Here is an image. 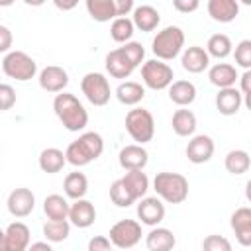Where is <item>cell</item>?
I'll list each match as a JSON object with an SVG mask.
<instances>
[{
  "label": "cell",
  "mask_w": 251,
  "mask_h": 251,
  "mask_svg": "<svg viewBox=\"0 0 251 251\" xmlns=\"http://www.w3.org/2000/svg\"><path fill=\"white\" fill-rule=\"evenodd\" d=\"M53 112L59 118V122L63 124V127L69 131H82L88 126L86 108L71 92H61L53 98Z\"/></svg>",
  "instance_id": "1"
},
{
  "label": "cell",
  "mask_w": 251,
  "mask_h": 251,
  "mask_svg": "<svg viewBox=\"0 0 251 251\" xmlns=\"http://www.w3.org/2000/svg\"><path fill=\"white\" fill-rule=\"evenodd\" d=\"M104 153V139L98 131H84L65 149L67 163L73 167H86Z\"/></svg>",
  "instance_id": "2"
},
{
  "label": "cell",
  "mask_w": 251,
  "mask_h": 251,
  "mask_svg": "<svg viewBox=\"0 0 251 251\" xmlns=\"http://www.w3.org/2000/svg\"><path fill=\"white\" fill-rule=\"evenodd\" d=\"M153 190L167 204H182L188 198V180L180 173H157L153 178Z\"/></svg>",
  "instance_id": "3"
},
{
  "label": "cell",
  "mask_w": 251,
  "mask_h": 251,
  "mask_svg": "<svg viewBox=\"0 0 251 251\" xmlns=\"http://www.w3.org/2000/svg\"><path fill=\"white\" fill-rule=\"evenodd\" d=\"M151 51L159 61H173L184 51V31L178 25H167L151 41Z\"/></svg>",
  "instance_id": "4"
},
{
  "label": "cell",
  "mask_w": 251,
  "mask_h": 251,
  "mask_svg": "<svg viewBox=\"0 0 251 251\" xmlns=\"http://www.w3.org/2000/svg\"><path fill=\"white\" fill-rule=\"evenodd\" d=\"M126 131L137 145H145L155 135L153 114L145 108H133L126 114Z\"/></svg>",
  "instance_id": "5"
},
{
  "label": "cell",
  "mask_w": 251,
  "mask_h": 251,
  "mask_svg": "<svg viewBox=\"0 0 251 251\" xmlns=\"http://www.w3.org/2000/svg\"><path fill=\"white\" fill-rule=\"evenodd\" d=\"M2 71L10 78H16L20 82H27L37 75V63L25 51L14 49L2 57Z\"/></svg>",
  "instance_id": "6"
},
{
  "label": "cell",
  "mask_w": 251,
  "mask_h": 251,
  "mask_svg": "<svg viewBox=\"0 0 251 251\" xmlns=\"http://www.w3.org/2000/svg\"><path fill=\"white\" fill-rule=\"evenodd\" d=\"M141 78H143V84L151 90H165L169 88L175 80V73H173V67L165 61H159V59H149L141 65Z\"/></svg>",
  "instance_id": "7"
},
{
  "label": "cell",
  "mask_w": 251,
  "mask_h": 251,
  "mask_svg": "<svg viewBox=\"0 0 251 251\" xmlns=\"http://www.w3.org/2000/svg\"><path fill=\"white\" fill-rule=\"evenodd\" d=\"M80 90L92 106H106L112 96L110 82L102 73H86L80 78Z\"/></svg>",
  "instance_id": "8"
},
{
  "label": "cell",
  "mask_w": 251,
  "mask_h": 251,
  "mask_svg": "<svg viewBox=\"0 0 251 251\" xmlns=\"http://www.w3.org/2000/svg\"><path fill=\"white\" fill-rule=\"evenodd\" d=\"M141 235H143L141 233V222L129 220V218L116 222L110 227V233H108L112 245L118 247V249H124V251L135 247L141 241Z\"/></svg>",
  "instance_id": "9"
},
{
  "label": "cell",
  "mask_w": 251,
  "mask_h": 251,
  "mask_svg": "<svg viewBox=\"0 0 251 251\" xmlns=\"http://www.w3.org/2000/svg\"><path fill=\"white\" fill-rule=\"evenodd\" d=\"M29 227L24 222H12L2 233L0 251H27L29 249Z\"/></svg>",
  "instance_id": "10"
},
{
  "label": "cell",
  "mask_w": 251,
  "mask_h": 251,
  "mask_svg": "<svg viewBox=\"0 0 251 251\" xmlns=\"http://www.w3.org/2000/svg\"><path fill=\"white\" fill-rule=\"evenodd\" d=\"M214 151H216V143L210 135L206 133H198V135H192L184 153H186V159L194 165H204L208 163L212 157H214Z\"/></svg>",
  "instance_id": "11"
},
{
  "label": "cell",
  "mask_w": 251,
  "mask_h": 251,
  "mask_svg": "<svg viewBox=\"0 0 251 251\" xmlns=\"http://www.w3.org/2000/svg\"><path fill=\"white\" fill-rule=\"evenodd\" d=\"M37 82H39V86H41L45 92H51V94L57 96V94L65 92V88H67V84H69V73H67L63 67L47 65L45 69L39 71Z\"/></svg>",
  "instance_id": "12"
},
{
  "label": "cell",
  "mask_w": 251,
  "mask_h": 251,
  "mask_svg": "<svg viewBox=\"0 0 251 251\" xmlns=\"http://www.w3.org/2000/svg\"><path fill=\"white\" fill-rule=\"evenodd\" d=\"M6 208L8 212L14 216V218H25L33 212L35 208V194L25 188V186H20V188H14L10 194H8V200H6Z\"/></svg>",
  "instance_id": "13"
},
{
  "label": "cell",
  "mask_w": 251,
  "mask_h": 251,
  "mask_svg": "<svg viewBox=\"0 0 251 251\" xmlns=\"http://www.w3.org/2000/svg\"><path fill=\"white\" fill-rule=\"evenodd\" d=\"M137 218L143 226L157 227L165 220V204L159 196H145L137 204Z\"/></svg>",
  "instance_id": "14"
},
{
  "label": "cell",
  "mask_w": 251,
  "mask_h": 251,
  "mask_svg": "<svg viewBox=\"0 0 251 251\" xmlns=\"http://www.w3.org/2000/svg\"><path fill=\"white\" fill-rule=\"evenodd\" d=\"M118 163L124 171H143L149 163V153L143 145L131 143V145L122 147L118 155Z\"/></svg>",
  "instance_id": "15"
},
{
  "label": "cell",
  "mask_w": 251,
  "mask_h": 251,
  "mask_svg": "<svg viewBox=\"0 0 251 251\" xmlns=\"http://www.w3.org/2000/svg\"><path fill=\"white\" fill-rule=\"evenodd\" d=\"M229 226L233 229L237 243L243 247H251V208L249 206L237 208L229 218Z\"/></svg>",
  "instance_id": "16"
},
{
  "label": "cell",
  "mask_w": 251,
  "mask_h": 251,
  "mask_svg": "<svg viewBox=\"0 0 251 251\" xmlns=\"http://www.w3.org/2000/svg\"><path fill=\"white\" fill-rule=\"evenodd\" d=\"M180 65L184 71L192 73V75H198V73H204L206 69H210V55L204 47L200 45H190L182 51L180 55Z\"/></svg>",
  "instance_id": "17"
},
{
  "label": "cell",
  "mask_w": 251,
  "mask_h": 251,
  "mask_svg": "<svg viewBox=\"0 0 251 251\" xmlns=\"http://www.w3.org/2000/svg\"><path fill=\"white\" fill-rule=\"evenodd\" d=\"M96 220V208L90 200L82 198V200H73L71 204V212H69V222L71 226L78 227V229H86L94 224Z\"/></svg>",
  "instance_id": "18"
},
{
  "label": "cell",
  "mask_w": 251,
  "mask_h": 251,
  "mask_svg": "<svg viewBox=\"0 0 251 251\" xmlns=\"http://www.w3.org/2000/svg\"><path fill=\"white\" fill-rule=\"evenodd\" d=\"M206 10L214 22L229 24L239 16V2L237 0H208Z\"/></svg>",
  "instance_id": "19"
},
{
  "label": "cell",
  "mask_w": 251,
  "mask_h": 251,
  "mask_svg": "<svg viewBox=\"0 0 251 251\" xmlns=\"http://www.w3.org/2000/svg\"><path fill=\"white\" fill-rule=\"evenodd\" d=\"M243 106V94L239 88H222L216 94V110L222 116H235Z\"/></svg>",
  "instance_id": "20"
},
{
  "label": "cell",
  "mask_w": 251,
  "mask_h": 251,
  "mask_svg": "<svg viewBox=\"0 0 251 251\" xmlns=\"http://www.w3.org/2000/svg\"><path fill=\"white\" fill-rule=\"evenodd\" d=\"M104 65H106L108 75L114 76V78H127V76L135 71V67L131 65V61L124 55V51H122L120 47H118V49H112V51L106 55Z\"/></svg>",
  "instance_id": "21"
},
{
  "label": "cell",
  "mask_w": 251,
  "mask_h": 251,
  "mask_svg": "<svg viewBox=\"0 0 251 251\" xmlns=\"http://www.w3.org/2000/svg\"><path fill=\"white\" fill-rule=\"evenodd\" d=\"M208 80L218 86V90L222 88H231L235 86V80H239L237 69L229 63H216L208 69Z\"/></svg>",
  "instance_id": "22"
},
{
  "label": "cell",
  "mask_w": 251,
  "mask_h": 251,
  "mask_svg": "<svg viewBox=\"0 0 251 251\" xmlns=\"http://www.w3.org/2000/svg\"><path fill=\"white\" fill-rule=\"evenodd\" d=\"M131 22H133L135 29L153 31L161 24V14L157 8H153L149 4H141V6H135V10L131 14Z\"/></svg>",
  "instance_id": "23"
},
{
  "label": "cell",
  "mask_w": 251,
  "mask_h": 251,
  "mask_svg": "<svg viewBox=\"0 0 251 251\" xmlns=\"http://www.w3.org/2000/svg\"><path fill=\"white\" fill-rule=\"evenodd\" d=\"M145 245L149 251H173L176 245V237L169 227H153L145 235Z\"/></svg>",
  "instance_id": "24"
},
{
  "label": "cell",
  "mask_w": 251,
  "mask_h": 251,
  "mask_svg": "<svg viewBox=\"0 0 251 251\" xmlns=\"http://www.w3.org/2000/svg\"><path fill=\"white\" fill-rule=\"evenodd\" d=\"M196 94H198V92H196L194 82L184 80V78L175 80V82L169 86V98H171V102L176 104V106H180V108L190 106V104L196 100Z\"/></svg>",
  "instance_id": "25"
},
{
  "label": "cell",
  "mask_w": 251,
  "mask_h": 251,
  "mask_svg": "<svg viewBox=\"0 0 251 251\" xmlns=\"http://www.w3.org/2000/svg\"><path fill=\"white\" fill-rule=\"evenodd\" d=\"M116 98L124 106H137L145 98V86L135 80H124L116 88Z\"/></svg>",
  "instance_id": "26"
},
{
  "label": "cell",
  "mask_w": 251,
  "mask_h": 251,
  "mask_svg": "<svg viewBox=\"0 0 251 251\" xmlns=\"http://www.w3.org/2000/svg\"><path fill=\"white\" fill-rule=\"evenodd\" d=\"M171 126H173V131L178 135V137H192L194 131H196V116L192 110H186V108H180L173 114L171 118Z\"/></svg>",
  "instance_id": "27"
},
{
  "label": "cell",
  "mask_w": 251,
  "mask_h": 251,
  "mask_svg": "<svg viewBox=\"0 0 251 251\" xmlns=\"http://www.w3.org/2000/svg\"><path fill=\"white\" fill-rule=\"evenodd\" d=\"M37 165L43 173L47 175H55V173H61L63 167L67 165V155L57 149V147H47L39 153V159H37Z\"/></svg>",
  "instance_id": "28"
},
{
  "label": "cell",
  "mask_w": 251,
  "mask_h": 251,
  "mask_svg": "<svg viewBox=\"0 0 251 251\" xmlns=\"http://www.w3.org/2000/svg\"><path fill=\"white\" fill-rule=\"evenodd\" d=\"M63 190H65V196L71 198V200H82L88 192V178L84 173H69L63 180Z\"/></svg>",
  "instance_id": "29"
},
{
  "label": "cell",
  "mask_w": 251,
  "mask_h": 251,
  "mask_svg": "<svg viewBox=\"0 0 251 251\" xmlns=\"http://www.w3.org/2000/svg\"><path fill=\"white\" fill-rule=\"evenodd\" d=\"M86 12L94 22H114L116 16V0H86Z\"/></svg>",
  "instance_id": "30"
},
{
  "label": "cell",
  "mask_w": 251,
  "mask_h": 251,
  "mask_svg": "<svg viewBox=\"0 0 251 251\" xmlns=\"http://www.w3.org/2000/svg\"><path fill=\"white\" fill-rule=\"evenodd\" d=\"M43 212L47 216V220H69V212H71V204L67 202L65 196L61 194H49L43 200Z\"/></svg>",
  "instance_id": "31"
},
{
  "label": "cell",
  "mask_w": 251,
  "mask_h": 251,
  "mask_svg": "<svg viewBox=\"0 0 251 251\" xmlns=\"http://www.w3.org/2000/svg\"><path fill=\"white\" fill-rule=\"evenodd\" d=\"M224 167L229 175L239 176L251 169V157L245 149H231L224 159Z\"/></svg>",
  "instance_id": "32"
},
{
  "label": "cell",
  "mask_w": 251,
  "mask_h": 251,
  "mask_svg": "<svg viewBox=\"0 0 251 251\" xmlns=\"http://www.w3.org/2000/svg\"><path fill=\"white\" fill-rule=\"evenodd\" d=\"M206 51L214 59H226V57H229L233 53V43H231L229 35H226V33H214V35L208 37Z\"/></svg>",
  "instance_id": "33"
},
{
  "label": "cell",
  "mask_w": 251,
  "mask_h": 251,
  "mask_svg": "<svg viewBox=\"0 0 251 251\" xmlns=\"http://www.w3.org/2000/svg\"><path fill=\"white\" fill-rule=\"evenodd\" d=\"M122 180L127 184V188L131 190V194H133L137 200L145 198V194H147V190H149V176H147L143 171H127V173L122 176Z\"/></svg>",
  "instance_id": "34"
},
{
  "label": "cell",
  "mask_w": 251,
  "mask_h": 251,
  "mask_svg": "<svg viewBox=\"0 0 251 251\" xmlns=\"http://www.w3.org/2000/svg\"><path fill=\"white\" fill-rule=\"evenodd\" d=\"M43 235L49 243H61L71 235V222L69 220H47L43 224Z\"/></svg>",
  "instance_id": "35"
},
{
  "label": "cell",
  "mask_w": 251,
  "mask_h": 251,
  "mask_svg": "<svg viewBox=\"0 0 251 251\" xmlns=\"http://www.w3.org/2000/svg\"><path fill=\"white\" fill-rule=\"evenodd\" d=\"M133 33H135V25H133L131 18H116L110 25V37L122 45L129 43Z\"/></svg>",
  "instance_id": "36"
},
{
  "label": "cell",
  "mask_w": 251,
  "mask_h": 251,
  "mask_svg": "<svg viewBox=\"0 0 251 251\" xmlns=\"http://www.w3.org/2000/svg\"><path fill=\"white\" fill-rule=\"evenodd\" d=\"M110 200H112V204H116L118 208H127V206H131L137 198L131 194V190L127 188V184H126L122 178H118V180H114V182L110 184Z\"/></svg>",
  "instance_id": "37"
},
{
  "label": "cell",
  "mask_w": 251,
  "mask_h": 251,
  "mask_svg": "<svg viewBox=\"0 0 251 251\" xmlns=\"http://www.w3.org/2000/svg\"><path fill=\"white\" fill-rule=\"evenodd\" d=\"M233 59H235V65L249 71L251 69V39H241L235 49H233Z\"/></svg>",
  "instance_id": "38"
},
{
  "label": "cell",
  "mask_w": 251,
  "mask_h": 251,
  "mask_svg": "<svg viewBox=\"0 0 251 251\" xmlns=\"http://www.w3.org/2000/svg\"><path fill=\"white\" fill-rule=\"evenodd\" d=\"M202 251H233V247H231V241L227 237L218 235V233H212V235H206L204 237Z\"/></svg>",
  "instance_id": "39"
},
{
  "label": "cell",
  "mask_w": 251,
  "mask_h": 251,
  "mask_svg": "<svg viewBox=\"0 0 251 251\" xmlns=\"http://www.w3.org/2000/svg\"><path fill=\"white\" fill-rule=\"evenodd\" d=\"M122 51H124V55L131 61V65L137 69L141 63H145L143 59H145V49H143V45L139 43V41H129V43H126V45H122L120 47Z\"/></svg>",
  "instance_id": "40"
},
{
  "label": "cell",
  "mask_w": 251,
  "mask_h": 251,
  "mask_svg": "<svg viewBox=\"0 0 251 251\" xmlns=\"http://www.w3.org/2000/svg\"><path fill=\"white\" fill-rule=\"evenodd\" d=\"M16 104V90L10 84H0V108L6 112Z\"/></svg>",
  "instance_id": "41"
},
{
  "label": "cell",
  "mask_w": 251,
  "mask_h": 251,
  "mask_svg": "<svg viewBox=\"0 0 251 251\" xmlns=\"http://www.w3.org/2000/svg\"><path fill=\"white\" fill-rule=\"evenodd\" d=\"M112 241L106 235H94L88 239V251H112Z\"/></svg>",
  "instance_id": "42"
},
{
  "label": "cell",
  "mask_w": 251,
  "mask_h": 251,
  "mask_svg": "<svg viewBox=\"0 0 251 251\" xmlns=\"http://www.w3.org/2000/svg\"><path fill=\"white\" fill-rule=\"evenodd\" d=\"M173 8L180 14H190V12H196L200 8V2L198 0H175Z\"/></svg>",
  "instance_id": "43"
},
{
  "label": "cell",
  "mask_w": 251,
  "mask_h": 251,
  "mask_svg": "<svg viewBox=\"0 0 251 251\" xmlns=\"http://www.w3.org/2000/svg\"><path fill=\"white\" fill-rule=\"evenodd\" d=\"M135 4L133 0H116V16L118 18H127L129 14H133Z\"/></svg>",
  "instance_id": "44"
},
{
  "label": "cell",
  "mask_w": 251,
  "mask_h": 251,
  "mask_svg": "<svg viewBox=\"0 0 251 251\" xmlns=\"http://www.w3.org/2000/svg\"><path fill=\"white\" fill-rule=\"evenodd\" d=\"M10 47H12V31L8 25H0V51L8 55Z\"/></svg>",
  "instance_id": "45"
},
{
  "label": "cell",
  "mask_w": 251,
  "mask_h": 251,
  "mask_svg": "<svg viewBox=\"0 0 251 251\" xmlns=\"http://www.w3.org/2000/svg\"><path fill=\"white\" fill-rule=\"evenodd\" d=\"M239 90H241L243 96H245V94H251V69L245 71V73L239 76Z\"/></svg>",
  "instance_id": "46"
},
{
  "label": "cell",
  "mask_w": 251,
  "mask_h": 251,
  "mask_svg": "<svg viewBox=\"0 0 251 251\" xmlns=\"http://www.w3.org/2000/svg\"><path fill=\"white\" fill-rule=\"evenodd\" d=\"M27 251H53V247H51L49 241H35V243L29 245Z\"/></svg>",
  "instance_id": "47"
},
{
  "label": "cell",
  "mask_w": 251,
  "mask_h": 251,
  "mask_svg": "<svg viewBox=\"0 0 251 251\" xmlns=\"http://www.w3.org/2000/svg\"><path fill=\"white\" fill-rule=\"evenodd\" d=\"M55 6H57L59 10H73L76 4H75V2H69V4H65V2H55Z\"/></svg>",
  "instance_id": "48"
},
{
  "label": "cell",
  "mask_w": 251,
  "mask_h": 251,
  "mask_svg": "<svg viewBox=\"0 0 251 251\" xmlns=\"http://www.w3.org/2000/svg\"><path fill=\"white\" fill-rule=\"evenodd\" d=\"M245 198H247V202L251 204V178L245 182Z\"/></svg>",
  "instance_id": "49"
},
{
  "label": "cell",
  "mask_w": 251,
  "mask_h": 251,
  "mask_svg": "<svg viewBox=\"0 0 251 251\" xmlns=\"http://www.w3.org/2000/svg\"><path fill=\"white\" fill-rule=\"evenodd\" d=\"M243 104H245V108L251 112V94H245V96H243Z\"/></svg>",
  "instance_id": "50"
}]
</instances>
